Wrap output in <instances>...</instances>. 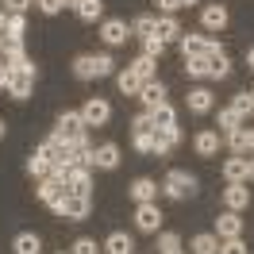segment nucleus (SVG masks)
Segmentation results:
<instances>
[{"mask_svg":"<svg viewBox=\"0 0 254 254\" xmlns=\"http://www.w3.org/2000/svg\"><path fill=\"white\" fill-rule=\"evenodd\" d=\"M116 62H112V54H81L77 62H73V73L81 81H93V77H108Z\"/></svg>","mask_w":254,"mask_h":254,"instance_id":"1","label":"nucleus"},{"mask_svg":"<svg viewBox=\"0 0 254 254\" xmlns=\"http://www.w3.org/2000/svg\"><path fill=\"white\" fill-rule=\"evenodd\" d=\"M162 189H166L170 200H189V196H196V177H192L189 170H170Z\"/></svg>","mask_w":254,"mask_h":254,"instance_id":"2","label":"nucleus"},{"mask_svg":"<svg viewBox=\"0 0 254 254\" xmlns=\"http://www.w3.org/2000/svg\"><path fill=\"white\" fill-rule=\"evenodd\" d=\"M31 85H35V62L27 58L23 65L12 69V77H8V93L16 96V100H27V96H31Z\"/></svg>","mask_w":254,"mask_h":254,"instance_id":"3","label":"nucleus"},{"mask_svg":"<svg viewBox=\"0 0 254 254\" xmlns=\"http://www.w3.org/2000/svg\"><path fill=\"white\" fill-rule=\"evenodd\" d=\"M108 100H100V96H93V100H85V108H81V120H85V127H104L108 124Z\"/></svg>","mask_w":254,"mask_h":254,"instance_id":"4","label":"nucleus"},{"mask_svg":"<svg viewBox=\"0 0 254 254\" xmlns=\"http://www.w3.org/2000/svg\"><path fill=\"white\" fill-rule=\"evenodd\" d=\"M135 223H139V231H146V235H158L162 227V212L158 204L150 200V204H139V212H135Z\"/></svg>","mask_w":254,"mask_h":254,"instance_id":"5","label":"nucleus"},{"mask_svg":"<svg viewBox=\"0 0 254 254\" xmlns=\"http://www.w3.org/2000/svg\"><path fill=\"white\" fill-rule=\"evenodd\" d=\"M100 39H104L108 47H120V43L131 39V27H127L124 19H104V23H100Z\"/></svg>","mask_w":254,"mask_h":254,"instance_id":"6","label":"nucleus"},{"mask_svg":"<svg viewBox=\"0 0 254 254\" xmlns=\"http://www.w3.org/2000/svg\"><path fill=\"white\" fill-rule=\"evenodd\" d=\"M177 43H181V54H185V58H196V54H208V50L216 47V39H208V35H181V39H177Z\"/></svg>","mask_w":254,"mask_h":254,"instance_id":"7","label":"nucleus"},{"mask_svg":"<svg viewBox=\"0 0 254 254\" xmlns=\"http://www.w3.org/2000/svg\"><path fill=\"white\" fill-rule=\"evenodd\" d=\"M58 135H62L65 143H73L85 135V120H81V112H62V120H58Z\"/></svg>","mask_w":254,"mask_h":254,"instance_id":"8","label":"nucleus"},{"mask_svg":"<svg viewBox=\"0 0 254 254\" xmlns=\"http://www.w3.org/2000/svg\"><path fill=\"white\" fill-rule=\"evenodd\" d=\"M223 204L231 208V212H243V208L251 204V189H247L243 181H231V185L223 189Z\"/></svg>","mask_w":254,"mask_h":254,"instance_id":"9","label":"nucleus"},{"mask_svg":"<svg viewBox=\"0 0 254 254\" xmlns=\"http://www.w3.org/2000/svg\"><path fill=\"white\" fill-rule=\"evenodd\" d=\"M243 235V220H239V212H223L220 220H216V239H239Z\"/></svg>","mask_w":254,"mask_h":254,"instance_id":"10","label":"nucleus"},{"mask_svg":"<svg viewBox=\"0 0 254 254\" xmlns=\"http://www.w3.org/2000/svg\"><path fill=\"white\" fill-rule=\"evenodd\" d=\"M200 27L204 31H223L227 27V8L223 4H208L204 12H200Z\"/></svg>","mask_w":254,"mask_h":254,"instance_id":"11","label":"nucleus"},{"mask_svg":"<svg viewBox=\"0 0 254 254\" xmlns=\"http://www.w3.org/2000/svg\"><path fill=\"white\" fill-rule=\"evenodd\" d=\"M139 100H143L146 104V112L150 108H158V104H166V85H162V81H143V89H139Z\"/></svg>","mask_w":254,"mask_h":254,"instance_id":"12","label":"nucleus"},{"mask_svg":"<svg viewBox=\"0 0 254 254\" xmlns=\"http://www.w3.org/2000/svg\"><path fill=\"white\" fill-rule=\"evenodd\" d=\"M227 143H231L235 154H254V127H243V124H239L235 131L227 135Z\"/></svg>","mask_w":254,"mask_h":254,"instance_id":"13","label":"nucleus"},{"mask_svg":"<svg viewBox=\"0 0 254 254\" xmlns=\"http://www.w3.org/2000/svg\"><path fill=\"white\" fill-rule=\"evenodd\" d=\"M227 73H231V62H227V54H223V50H220V43H216V47L208 50V77L223 81Z\"/></svg>","mask_w":254,"mask_h":254,"instance_id":"14","label":"nucleus"},{"mask_svg":"<svg viewBox=\"0 0 254 254\" xmlns=\"http://www.w3.org/2000/svg\"><path fill=\"white\" fill-rule=\"evenodd\" d=\"M177 143H181L177 127H154V154H170Z\"/></svg>","mask_w":254,"mask_h":254,"instance_id":"15","label":"nucleus"},{"mask_svg":"<svg viewBox=\"0 0 254 254\" xmlns=\"http://www.w3.org/2000/svg\"><path fill=\"white\" fill-rule=\"evenodd\" d=\"M65 181H58V177H43V181H39V200H43V204H54V200H62L65 196Z\"/></svg>","mask_w":254,"mask_h":254,"instance_id":"16","label":"nucleus"},{"mask_svg":"<svg viewBox=\"0 0 254 254\" xmlns=\"http://www.w3.org/2000/svg\"><path fill=\"white\" fill-rule=\"evenodd\" d=\"M93 166H96V170H116V166H120V146H116V143L96 146V150H93Z\"/></svg>","mask_w":254,"mask_h":254,"instance_id":"17","label":"nucleus"},{"mask_svg":"<svg viewBox=\"0 0 254 254\" xmlns=\"http://www.w3.org/2000/svg\"><path fill=\"white\" fill-rule=\"evenodd\" d=\"M192 150H196L200 158H216V154H220V135H216V131H200V135L192 139Z\"/></svg>","mask_w":254,"mask_h":254,"instance_id":"18","label":"nucleus"},{"mask_svg":"<svg viewBox=\"0 0 254 254\" xmlns=\"http://www.w3.org/2000/svg\"><path fill=\"white\" fill-rule=\"evenodd\" d=\"M131 200H135V204H150V200H154V196H158V185H154V181H150V177H139V181H131Z\"/></svg>","mask_w":254,"mask_h":254,"instance_id":"19","label":"nucleus"},{"mask_svg":"<svg viewBox=\"0 0 254 254\" xmlns=\"http://www.w3.org/2000/svg\"><path fill=\"white\" fill-rule=\"evenodd\" d=\"M65 189L77 192V196H89V189H93V177H89V170L73 166V170H69V177H65Z\"/></svg>","mask_w":254,"mask_h":254,"instance_id":"20","label":"nucleus"},{"mask_svg":"<svg viewBox=\"0 0 254 254\" xmlns=\"http://www.w3.org/2000/svg\"><path fill=\"white\" fill-rule=\"evenodd\" d=\"M247 170H251V158L247 154H231L223 162V177L227 181H247Z\"/></svg>","mask_w":254,"mask_h":254,"instance_id":"21","label":"nucleus"},{"mask_svg":"<svg viewBox=\"0 0 254 254\" xmlns=\"http://www.w3.org/2000/svg\"><path fill=\"white\" fill-rule=\"evenodd\" d=\"M116 85H120V93H124V96H139V89H143V77H139V73L127 65V69H120V73H116Z\"/></svg>","mask_w":254,"mask_h":254,"instance_id":"22","label":"nucleus"},{"mask_svg":"<svg viewBox=\"0 0 254 254\" xmlns=\"http://www.w3.org/2000/svg\"><path fill=\"white\" fill-rule=\"evenodd\" d=\"M89 196H77V192H69V196H65V220H85V216H89Z\"/></svg>","mask_w":254,"mask_h":254,"instance_id":"23","label":"nucleus"},{"mask_svg":"<svg viewBox=\"0 0 254 254\" xmlns=\"http://www.w3.org/2000/svg\"><path fill=\"white\" fill-rule=\"evenodd\" d=\"M154 35H158L162 43H177V39H181V23H177L174 16H158V27H154Z\"/></svg>","mask_w":254,"mask_h":254,"instance_id":"24","label":"nucleus"},{"mask_svg":"<svg viewBox=\"0 0 254 254\" xmlns=\"http://www.w3.org/2000/svg\"><path fill=\"white\" fill-rule=\"evenodd\" d=\"M185 104H189L192 116H204V112H212V93H208V89H192V93L185 96Z\"/></svg>","mask_w":254,"mask_h":254,"instance_id":"25","label":"nucleus"},{"mask_svg":"<svg viewBox=\"0 0 254 254\" xmlns=\"http://www.w3.org/2000/svg\"><path fill=\"white\" fill-rule=\"evenodd\" d=\"M104 251H108V254H131V251H135V243H131V235H124V231H112L108 243H104Z\"/></svg>","mask_w":254,"mask_h":254,"instance_id":"26","label":"nucleus"},{"mask_svg":"<svg viewBox=\"0 0 254 254\" xmlns=\"http://www.w3.org/2000/svg\"><path fill=\"white\" fill-rule=\"evenodd\" d=\"M150 124L154 127H177V112L170 108V100L158 104V108H150Z\"/></svg>","mask_w":254,"mask_h":254,"instance_id":"27","label":"nucleus"},{"mask_svg":"<svg viewBox=\"0 0 254 254\" xmlns=\"http://www.w3.org/2000/svg\"><path fill=\"white\" fill-rule=\"evenodd\" d=\"M12 251H16V254H43V243H39V235H31V231H23V235H16V243H12Z\"/></svg>","mask_w":254,"mask_h":254,"instance_id":"28","label":"nucleus"},{"mask_svg":"<svg viewBox=\"0 0 254 254\" xmlns=\"http://www.w3.org/2000/svg\"><path fill=\"white\" fill-rule=\"evenodd\" d=\"M23 31H27L23 16H8V23H4V43H23Z\"/></svg>","mask_w":254,"mask_h":254,"instance_id":"29","label":"nucleus"},{"mask_svg":"<svg viewBox=\"0 0 254 254\" xmlns=\"http://www.w3.org/2000/svg\"><path fill=\"white\" fill-rule=\"evenodd\" d=\"M100 12H104V0H81V4H77V16L85 19V23H96Z\"/></svg>","mask_w":254,"mask_h":254,"instance_id":"30","label":"nucleus"},{"mask_svg":"<svg viewBox=\"0 0 254 254\" xmlns=\"http://www.w3.org/2000/svg\"><path fill=\"white\" fill-rule=\"evenodd\" d=\"M154 27H158V19H154V16H139L135 23H131V35H135V39H150Z\"/></svg>","mask_w":254,"mask_h":254,"instance_id":"31","label":"nucleus"},{"mask_svg":"<svg viewBox=\"0 0 254 254\" xmlns=\"http://www.w3.org/2000/svg\"><path fill=\"white\" fill-rule=\"evenodd\" d=\"M239 124H243V120H239V112H235V108H223V112H220V120H216L220 135H231V131H235Z\"/></svg>","mask_w":254,"mask_h":254,"instance_id":"32","label":"nucleus"},{"mask_svg":"<svg viewBox=\"0 0 254 254\" xmlns=\"http://www.w3.org/2000/svg\"><path fill=\"white\" fill-rule=\"evenodd\" d=\"M220 251V239L216 235H196L192 239V254H216Z\"/></svg>","mask_w":254,"mask_h":254,"instance_id":"33","label":"nucleus"},{"mask_svg":"<svg viewBox=\"0 0 254 254\" xmlns=\"http://www.w3.org/2000/svg\"><path fill=\"white\" fill-rule=\"evenodd\" d=\"M27 174H31V177H50V162L43 158L39 150H35L31 158H27Z\"/></svg>","mask_w":254,"mask_h":254,"instance_id":"34","label":"nucleus"},{"mask_svg":"<svg viewBox=\"0 0 254 254\" xmlns=\"http://www.w3.org/2000/svg\"><path fill=\"white\" fill-rule=\"evenodd\" d=\"M158 254H181V239L174 231H162L158 235Z\"/></svg>","mask_w":254,"mask_h":254,"instance_id":"35","label":"nucleus"},{"mask_svg":"<svg viewBox=\"0 0 254 254\" xmlns=\"http://www.w3.org/2000/svg\"><path fill=\"white\" fill-rule=\"evenodd\" d=\"M185 69H189V77H208V54L185 58Z\"/></svg>","mask_w":254,"mask_h":254,"instance_id":"36","label":"nucleus"},{"mask_svg":"<svg viewBox=\"0 0 254 254\" xmlns=\"http://www.w3.org/2000/svg\"><path fill=\"white\" fill-rule=\"evenodd\" d=\"M231 108L239 112V120H243V116H254V93H239L235 100H231Z\"/></svg>","mask_w":254,"mask_h":254,"instance_id":"37","label":"nucleus"},{"mask_svg":"<svg viewBox=\"0 0 254 254\" xmlns=\"http://www.w3.org/2000/svg\"><path fill=\"white\" fill-rule=\"evenodd\" d=\"M162 50H166V43H162L158 35L143 39V54H146V58H154V62H158V58H162Z\"/></svg>","mask_w":254,"mask_h":254,"instance_id":"38","label":"nucleus"},{"mask_svg":"<svg viewBox=\"0 0 254 254\" xmlns=\"http://www.w3.org/2000/svg\"><path fill=\"white\" fill-rule=\"evenodd\" d=\"M131 69H135L143 81H150V77H154V58H146V54H143V58H135V62H131Z\"/></svg>","mask_w":254,"mask_h":254,"instance_id":"39","label":"nucleus"},{"mask_svg":"<svg viewBox=\"0 0 254 254\" xmlns=\"http://www.w3.org/2000/svg\"><path fill=\"white\" fill-rule=\"evenodd\" d=\"M216 254H247V243H243V235L239 239H220V251Z\"/></svg>","mask_w":254,"mask_h":254,"instance_id":"40","label":"nucleus"},{"mask_svg":"<svg viewBox=\"0 0 254 254\" xmlns=\"http://www.w3.org/2000/svg\"><path fill=\"white\" fill-rule=\"evenodd\" d=\"M135 150L154 154V131H135Z\"/></svg>","mask_w":254,"mask_h":254,"instance_id":"41","label":"nucleus"},{"mask_svg":"<svg viewBox=\"0 0 254 254\" xmlns=\"http://www.w3.org/2000/svg\"><path fill=\"white\" fill-rule=\"evenodd\" d=\"M31 4H39V0H4V8H8L12 16H23V12L31 8Z\"/></svg>","mask_w":254,"mask_h":254,"instance_id":"42","label":"nucleus"},{"mask_svg":"<svg viewBox=\"0 0 254 254\" xmlns=\"http://www.w3.org/2000/svg\"><path fill=\"white\" fill-rule=\"evenodd\" d=\"M73 254H100V247H96L93 239H77V243H73Z\"/></svg>","mask_w":254,"mask_h":254,"instance_id":"43","label":"nucleus"},{"mask_svg":"<svg viewBox=\"0 0 254 254\" xmlns=\"http://www.w3.org/2000/svg\"><path fill=\"white\" fill-rule=\"evenodd\" d=\"M39 8H43L47 16H58V12L65 8V0H39Z\"/></svg>","mask_w":254,"mask_h":254,"instance_id":"44","label":"nucleus"},{"mask_svg":"<svg viewBox=\"0 0 254 254\" xmlns=\"http://www.w3.org/2000/svg\"><path fill=\"white\" fill-rule=\"evenodd\" d=\"M135 131H154V124H150V112H143V116H135Z\"/></svg>","mask_w":254,"mask_h":254,"instance_id":"45","label":"nucleus"},{"mask_svg":"<svg viewBox=\"0 0 254 254\" xmlns=\"http://www.w3.org/2000/svg\"><path fill=\"white\" fill-rule=\"evenodd\" d=\"M158 8L166 12V16H174L177 8H181V0H158Z\"/></svg>","mask_w":254,"mask_h":254,"instance_id":"46","label":"nucleus"},{"mask_svg":"<svg viewBox=\"0 0 254 254\" xmlns=\"http://www.w3.org/2000/svg\"><path fill=\"white\" fill-rule=\"evenodd\" d=\"M8 77H12V65L0 62V89H8Z\"/></svg>","mask_w":254,"mask_h":254,"instance_id":"47","label":"nucleus"},{"mask_svg":"<svg viewBox=\"0 0 254 254\" xmlns=\"http://www.w3.org/2000/svg\"><path fill=\"white\" fill-rule=\"evenodd\" d=\"M247 65L254 69V47H247Z\"/></svg>","mask_w":254,"mask_h":254,"instance_id":"48","label":"nucleus"},{"mask_svg":"<svg viewBox=\"0 0 254 254\" xmlns=\"http://www.w3.org/2000/svg\"><path fill=\"white\" fill-rule=\"evenodd\" d=\"M4 23H8V16H4V12H0V35H4Z\"/></svg>","mask_w":254,"mask_h":254,"instance_id":"49","label":"nucleus"},{"mask_svg":"<svg viewBox=\"0 0 254 254\" xmlns=\"http://www.w3.org/2000/svg\"><path fill=\"white\" fill-rule=\"evenodd\" d=\"M247 177H251V181H254V158H251V170H247Z\"/></svg>","mask_w":254,"mask_h":254,"instance_id":"50","label":"nucleus"},{"mask_svg":"<svg viewBox=\"0 0 254 254\" xmlns=\"http://www.w3.org/2000/svg\"><path fill=\"white\" fill-rule=\"evenodd\" d=\"M0 62H4V35H0Z\"/></svg>","mask_w":254,"mask_h":254,"instance_id":"51","label":"nucleus"},{"mask_svg":"<svg viewBox=\"0 0 254 254\" xmlns=\"http://www.w3.org/2000/svg\"><path fill=\"white\" fill-rule=\"evenodd\" d=\"M69 4H73V8H77V4H81V0H65V8H69Z\"/></svg>","mask_w":254,"mask_h":254,"instance_id":"52","label":"nucleus"},{"mask_svg":"<svg viewBox=\"0 0 254 254\" xmlns=\"http://www.w3.org/2000/svg\"><path fill=\"white\" fill-rule=\"evenodd\" d=\"M189 4H196V0H181V8H189Z\"/></svg>","mask_w":254,"mask_h":254,"instance_id":"53","label":"nucleus"},{"mask_svg":"<svg viewBox=\"0 0 254 254\" xmlns=\"http://www.w3.org/2000/svg\"><path fill=\"white\" fill-rule=\"evenodd\" d=\"M0 139H4V120H0Z\"/></svg>","mask_w":254,"mask_h":254,"instance_id":"54","label":"nucleus"}]
</instances>
